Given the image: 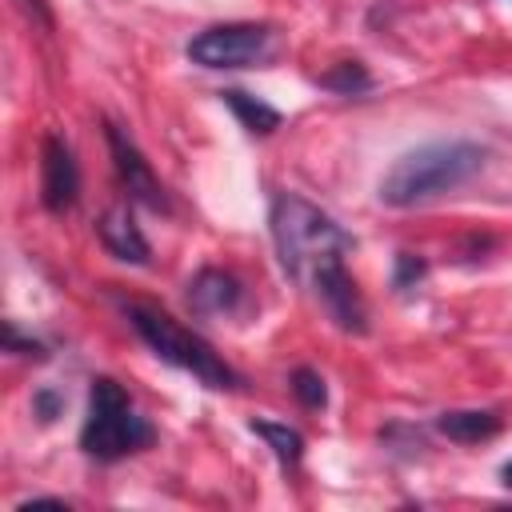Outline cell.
<instances>
[{
    "label": "cell",
    "mask_w": 512,
    "mask_h": 512,
    "mask_svg": "<svg viewBox=\"0 0 512 512\" xmlns=\"http://www.w3.org/2000/svg\"><path fill=\"white\" fill-rule=\"evenodd\" d=\"M320 84H324V88H332V92H344V96H352V92H364V88H372V76L364 72V64H356V60H344V64H336L332 72H324V76H320Z\"/></svg>",
    "instance_id": "5bb4252c"
},
{
    "label": "cell",
    "mask_w": 512,
    "mask_h": 512,
    "mask_svg": "<svg viewBox=\"0 0 512 512\" xmlns=\"http://www.w3.org/2000/svg\"><path fill=\"white\" fill-rule=\"evenodd\" d=\"M240 304V280L224 268H200L188 280V308L196 316H224Z\"/></svg>",
    "instance_id": "30bf717a"
},
{
    "label": "cell",
    "mask_w": 512,
    "mask_h": 512,
    "mask_svg": "<svg viewBox=\"0 0 512 512\" xmlns=\"http://www.w3.org/2000/svg\"><path fill=\"white\" fill-rule=\"evenodd\" d=\"M308 284H312L316 300L324 304V312L336 320L340 332H356V336L368 332V308H364V300H360V292H356V280L348 276L344 260L324 264Z\"/></svg>",
    "instance_id": "52a82bcc"
},
{
    "label": "cell",
    "mask_w": 512,
    "mask_h": 512,
    "mask_svg": "<svg viewBox=\"0 0 512 512\" xmlns=\"http://www.w3.org/2000/svg\"><path fill=\"white\" fill-rule=\"evenodd\" d=\"M40 196L48 212H68L80 196V168L72 160L68 140L56 132H48L40 148Z\"/></svg>",
    "instance_id": "ba28073f"
},
{
    "label": "cell",
    "mask_w": 512,
    "mask_h": 512,
    "mask_svg": "<svg viewBox=\"0 0 512 512\" xmlns=\"http://www.w3.org/2000/svg\"><path fill=\"white\" fill-rule=\"evenodd\" d=\"M220 96H224V104L240 116V124H244L248 132L268 136V132L280 128V112H276L272 104H264V100H256V96H248V92H240V88H224Z\"/></svg>",
    "instance_id": "7c38bea8"
},
{
    "label": "cell",
    "mask_w": 512,
    "mask_h": 512,
    "mask_svg": "<svg viewBox=\"0 0 512 512\" xmlns=\"http://www.w3.org/2000/svg\"><path fill=\"white\" fill-rule=\"evenodd\" d=\"M252 432L276 452V460H280L284 468H296V464H300V456H304V436H300L296 428L272 424V420H252Z\"/></svg>",
    "instance_id": "4fadbf2b"
},
{
    "label": "cell",
    "mask_w": 512,
    "mask_h": 512,
    "mask_svg": "<svg viewBox=\"0 0 512 512\" xmlns=\"http://www.w3.org/2000/svg\"><path fill=\"white\" fill-rule=\"evenodd\" d=\"M152 440H156V428L132 412L124 388L112 376H96L88 388V416L80 428V448L92 460L112 464V460H124V456L148 448Z\"/></svg>",
    "instance_id": "277c9868"
},
{
    "label": "cell",
    "mask_w": 512,
    "mask_h": 512,
    "mask_svg": "<svg viewBox=\"0 0 512 512\" xmlns=\"http://www.w3.org/2000/svg\"><path fill=\"white\" fill-rule=\"evenodd\" d=\"M104 136H108V152H112L116 176H120V184L128 188V196L140 200V204L152 208V212H168V192H164V184L156 180L152 164L140 156V148H136L116 124H104Z\"/></svg>",
    "instance_id": "8992f818"
},
{
    "label": "cell",
    "mask_w": 512,
    "mask_h": 512,
    "mask_svg": "<svg viewBox=\"0 0 512 512\" xmlns=\"http://www.w3.org/2000/svg\"><path fill=\"white\" fill-rule=\"evenodd\" d=\"M424 276V260H416L412 252H400L396 256V276H392V288H408Z\"/></svg>",
    "instance_id": "e0dca14e"
},
{
    "label": "cell",
    "mask_w": 512,
    "mask_h": 512,
    "mask_svg": "<svg viewBox=\"0 0 512 512\" xmlns=\"http://www.w3.org/2000/svg\"><path fill=\"white\" fill-rule=\"evenodd\" d=\"M124 316L160 360H168L180 372H192L204 388H240V372L224 364V356L204 336H196L156 304H124Z\"/></svg>",
    "instance_id": "3957f363"
},
{
    "label": "cell",
    "mask_w": 512,
    "mask_h": 512,
    "mask_svg": "<svg viewBox=\"0 0 512 512\" xmlns=\"http://www.w3.org/2000/svg\"><path fill=\"white\" fill-rule=\"evenodd\" d=\"M500 476H504V484H508V488H512V460H508V464H504V468H500Z\"/></svg>",
    "instance_id": "ffe728a7"
},
{
    "label": "cell",
    "mask_w": 512,
    "mask_h": 512,
    "mask_svg": "<svg viewBox=\"0 0 512 512\" xmlns=\"http://www.w3.org/2000/svg\"><path fill=\"white\" fill-rule=\"evenodd\" d=\"M488 152L472 140H440L420 144L404 152L384 176H380V200L388 208H416L444 192H456L484 168Z\"/></svg>",
    "instance_id": "6da1fadb"
},
{
    "label": "cell",
    "mask_w": 512,
    "mask_h": 512,
    "mask_svg": "<svg viewBox=\"0 0 512 512\" xmlns=\"http://www.w3.org/2000/svg\"><path fill=\"white\" fill-rule=\"evenodd\" d=\"M436 428L456 444H480V440H492L500 432V412H492V408H456V412H440Z\"/></svg>",
    "instance_id": "8fae6325"
},
{
    "label": "cell",
    "mask_w": 512,
    "mask_h": 512,
    "mask_svg": "<svg viewBox=\"0 0 512 512\" xmlns=\"http://www.w3.org/2000/svg\"><path fill=\"white\" fill-rule=\"evenodd\" d=\"M96 232H100V244L116 256V260H128V264H148L152 248L144 240V232L136 228L128 204H108L104 216L96 220Z\"/></svg>",
    "instance_id": "9c48e42d"
},
{
    "label": "cell",
    "mask_w": 512,
    "mask_h": 512,
    "mask_svg": "<svg viewBox=\"0 0 512 512\" xmlns=\"http://www.w3.org/2000/svg\"><path fill=\"white\" fill-rule=\"evenodd\" d=\"M268 224H272V244H276L280 268L296 284H308L324 264L344 260V252H352V236L328 212H320L312 200H304L296 192H280L272 200Z\"/></svg>",
    "instance_id": "7a4b0ae2"
},
{
    "label": "cell",
    "mask_w": 512,
    "mask_h": 512,
    "mask_svg": "<svg viewBox=\"0 0 512 512\" xmlns=\"http://www.w3.org/2000/svg\"><path fill=\"white\" fill-rule=\"evenodd\" d=\"M60 408H64V396H60L56 388H36V392H32V412H36L44 424H52V420L60 416Z\"/></svg>",
    "instance_id": "2e32d148"
},
{
    "label": "cell",
    "mask_w": 512,
    "mask_h": 512,
    "mask_svg": "<svg viewBox=\"0 0 512 512\" xmlns=\"http://www.w3.org/2000/svg\"><path fill=\"white\" fill-rule=\"evenodd\" d=\"M188 60L200 68H260L276 56V28L272 24H212L188 40Z\"/></svg>",
    "instance_id": "5b68a950"
},
{
    "label": "cell",
    "mask_w": 512,
    "mask_h": 512,
    "mask_svg": "<svg viewBox=\"0 0 512 512\" xmlns=\"http://www.w3.org/2000/svg\"><path fill=\"white\" fill-rule=\"evenodd\" d=\"M4 336H8V352H20V356H36V360H44V344H40V340H24V336L16 332V324H8V328H4Z\"/></svg>",
    "instance_id": "ac0fdd59"
},
{
    "label": "cell",
    "mask_w": 512,
    "mask_h": 512,
    "mask_svg": "<svg viewBox=\"0 0 512 512\" xmlns=\"http://www.w3.org/2000/svg\"><path fill=\"white\" fill-rule=\"evenodd\" d=\"M292 392H296V400L304 404V408H324L328 404V388H324V376L316 372V368H296L292 372Z\"/></svg>",
    "instance_id": "9a60e30c"
},
{
    "label": "cell",
    "mask_w": 512,
    "mask_h": 512,
    "mask_svg": "<svg viewBox=\"0 0 512 512\" xmlns=\"http://www.w3.org/2000/svg\"><path fill=\"white\" fill-rule=\"evenodd\" d=\"M20 8H24L28 16H36V24H40V28H52V12H48L40 0H20Z\"/></svg>",
    "instance_id": "d6986e66"
}]
</instances>
